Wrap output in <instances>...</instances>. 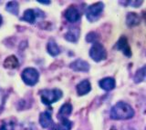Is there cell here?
Returning <instances> with one entry per match:
<instances>
[{
    "label": "cell",
    "instance_id": "cell-27",
    "mask_svg": "<svg viewBox=\"0 0 146 130\" xmlns=\"http://www.w3.org/2000/svg\"><path fill=\"white\" fill-rule=\"evenodd\" d=\"M21 130H31V128L30 127H25V128H23V129H21Z\"/></svg>",
    "mask_w": 146,
    "mask_h": 130
},
{
    "label": "cell",
    "instance_id": "cell-9",
    "mask_svg": "<svg viewBox=\"0 0 146 130\" xmlns=\"http://www.w3.org/2000/svg\"><path fill=\"white\" fill-rule=\"evenodd\" d=\"M39 124L43 128H48L50 125H53V120L50 112L45 111L43 113H41L39 116Z\"/></svg>",
    "mask_w": 146,
    "mask_h": 130
},
{
    "label": "cell",
    "instance_id": "cell-15",
    "mask_svg": "<svg viewBox=\"0 0 146 130\" xmlns=\"http://www.w3.org/2000/svg\"><path fill=\"white\" fill-rule=\"evenodd\" d=\"M36 16H38V14H36V10L34 9H27L24 12V15L21 17L22 21L27 22L29 24H34L36 22Z\"/></svg>",
    "mask_w": 146,
    "mask_h": 130
},
{
    "label": "cell",
    "instance_id": "cell-24",
    "mask_svg": "<svg viewBox=\"0 0 146 130\" xmlns=\"http://www.w3.org/2000/svg\"><path fill=\"white\" fill-rule=\"evenodd\" d=\"M127 4L131 5L132 7H139L141 6L143 1H129V2H127Z\"/></svg>",
    "mask_w": 146,
    "mask_h": 130
},
{
    "label": "cell",
    "instance_id": "cell-1",
    "mask_svg": "<svg viewBox=\"0 0 146 130\" xmlns=\"http://www.w3.org/2000/svg\"><path fill=\"white\" fill-rule=\"evenodd\" d=\"M110 115L113 120H127L134 116V110L129 104L121 101L112 106Z\"/></svg>",
    "mask_w": 146,
    "mask_h": 130
},
{
    "label": "cell",
    "instance_id": "cell-23",
    "mask_svg": "<svg viewBox=\"0 0 146 130\" xmlns=\"http://www.w3.org/2000/svg\"><path fill=\"white\" fill-rule=\"evenodd\" d=\"M5 99H6V93H5V91L2 90V89H0V112L3 109Z\"/></svg>",
    "mask_w": 146,
    "mask_h": 130
},
{
    "label": "cell",
    "instance_id": "cell-4",
    "mask_svg": "<svg viewBox=\"0 0 146 130\" xmlns=\"http://www.w3.org/2000/svg\"><path fill=\"white\" fill-rule=\"evenodd\" d=\"M90 56L95 62L103 61L107 58V52L102 44L97 42L92 45L90 50Z\"/></svg>",
    "mask_w": 146,
    "mask_h": 130
},
{
    "label": "cell",
    "instance_id": "cell-28",
    "mask_svg": "<svg viewBox=\"0 0 146 130\" xmlns=\"http://www.w3.org/2000/svg\"><path fill=\"white\" fill-rule=\"evenodd\" d=\"M126 130H132V129H126Z\"/></svg>",
    "mask_w": 146,
    "mask_h": 130
},
{
    "label": "cell",
    "instance_id": "cell-22",
    "mask_svg": "<svg viewBox=\"0 0 146 130\" xmlns=\"http://www.w3.org/2000/svg\"><path fill=\"white\" fill-rule=\"evenodd\" d=\"M0 130H15V123L12 121L4 123L0 127Z\"/></svg>",
    "mask_w": 146,
    "mask_h": 130
},
{
    "label": "cell",
    "instance_id": "cell-14",
    "mask_svg": "<svg viewBox=\"0 0 146 130\" xmlns=\"http://www.w3.org/2000/svg\"><path fill=\"white\" fill-rule=\"evenodd\" d=\"M71 112H72V106L70 103H65V104L61 106L60 109H59L58 113V118L60 120L66 119L71 114Z\"/></svg>",
    "mask_w": 146,
    "mask_h": 130
},
{
    "label": "cell",
    "instance_id": "cell-16",
    "mask_svg": "<svg viewBox=\"0 0 146 130\" xmlns=\"http://www.w3.org/2000/svg\"><path fill=\"white\" fill-rule=\"evenodd\" d=\"M19 66V61L15 56H10L7 57L4 61V66L7 69H15Z\"/></svg>",
    "mask_w": 146,
    "mask_h": 130
},
{
    "label": "cell",
    "instance_id": "cell-20",
    "mask_svg": "<svg viewBox=\"0 0 146 130\" xmlns=\"http://www.w3.org/2000/svg\"><path fill=\"white\" fill-rule=\"evenodd\" d=\"M6 10L9 12L12 15L17 16L18 12H19V6H18V3L17 1H10L7 4V7Z\"/></svg>",
    "mask_w": 146,
    "mask_h": 130
},
{
    "label": "cell",
    "instance_id": "cell-6",
    "mask_svg": "<svg viewBox=\"0 0 146 130\" xmlns=\"http://www.w3.org/2000/svg\"><path fill=\"white\" fill-rule=\"evenodd\" d=\"M115 47H116V49H118L119 51L122 52L123 55L126 56L127 57H131L132 55L131 47L129 46V43H128V39L126 37H124V35H122V37H120V39L118 40Z\"/></svg>",
    "mask_w": 146,
    "mask_h": 130
},
{
    "label": "cell",
    "instance_id": "cell-3",
    "mask_svg": "<svg viewBox=\"0 0 146 130\" xmlns=\"http://www.w3.org/2000/svg\"><path fill=\"white\" fill-rule=\"evenodd\" d=\"M21 78L26 85L32 87V86H35V85L38 82L39 73L36 68H27L23 70V72L21 74Z\"/></svg>",
    "mask_w": 146,
    "mask_h": 130
},
{
    "label": "cell",
    "instance_id": "cell-13",
    "mask_svg": "<svg viewBox=\"0 0 146 130\" xmlns=\"http://www.w3.org/2000/svg\"><path fill=\"white\" fill-rule=\"evenodd\" d=\"M80 37V30L77 28H71L68 30V32L65 34V39L68 42L76 43Z\"/></svg>",
    "mask_w": 146,
    "mask_h": 130
},
{
    "label": "cell",
    "instance_id": "cell-11",
    "mask_svg": "<svg viewBox=\"0 0 146 130\" xmlns=\"http://www.w3.org/2000/svg\"><path fill=\"white\" fill-rule=\"evenodd\" d=\"M77 93L79 96H84L86 94H88L90 92L91 90V86L90 83L88 80H83L80 83H79L77 85Z\"/></svg>",
    "mask_w": 146,
    "mask_h": 130
},
{
    "label": "cell",
    "instance_id": "cell-17",
    "mask_svg": "<svg viewBox=\"0 0 146 130\" xmlns=\"http://www.w3.org/2000/svg\"><path fill=\"white\" fill-rule=\"evenodd\" d=\"M47 50L49 55L52 56H57L58 55H59V53H60V49H59L57 43L55 42L53 39H50L48 42Z\"/></svg>",
    "mask_w": 146,
    "mask_h": 130
},
{
    "label": "cell",
    "instance_id": "cell-18",
    "mask_svg": "<svg viewBox=\"0 0 146 130\" xmlns=\"http://www.w3.org/2000/svg\"><path fill=\"white\" fill-rule=\"evenodd\" d=\"M71 127H72V123L66 118L60 120V122L57 125H53L50 130H70Z\"/></svg>",
    "mask_w": 146,
    "mask_h": 130
},
{
    "label": "cell",
    "instance_id": "cell-8",
    "mask_svg": "<svg viewBox=\"0 0 146 130\" xmlns=\"http://www.w3.org/2000/svg\"><path fill=\"white\" fill-rule=\"evenodd\" d=\"M64 16H65V18L68 22H70V23H75V22H77L80 17V12L75 7H68V9L65 11V15Z\"/></svg>",
    "mask_w": 146,
    "mask_h": 130
},
{
    "label": "cell",
    "instance_id": "cell-21",
    "mask_svg": "<svg viewBox=\"0 0 146 130\" xmlns=\"http://www.w3.org/2000/svg\"><path fill=\"white\" fill-rule=\"evenodd\" d=\"M99 37H98V35L96 34L95 32H90L88 34V35H87V37H86V40L88 42L90 43H97V40H98Z\"/></svg>",
    "mask_w": 146,
    "mask_h": 130
},
{
    "label": "cell",
    "instance_id": "cell-26",
    "mask_svg": "<svg viewBox=\"0 0 146 130\" xmlns=\"http://www.w3.org/2000/svg\"><path fill=\"white\" fill-rule=\"evenodd\" d=\"M2 22H3V18H2V16H1V15H0V26L2 25Z\"/></svg>",
    "mask_w": 146,
    "mask_h": 130
},
{
    "label": "cell",
    "instance_id": "cell-7",
    "mask_svg": "<svg viewBox=\"0 0 146 130\" xmlns=\"http://www.w3.org/2000/svg\"><path fill=\"white\" fill-rule=\"evenodd\" d=\"M70 68L76 72H88L90 70V65L88 62L82 59H77L71 63Z\"/></svg>",
    "mask_w": 146,
    "mask_h": 130
},
{
    "label": "cell",
    "instance_id": "cell-12",
    "mask_svg": "<svg viewBox=\"0 0 146 130\" xmlns=\"http://www.w3.org/2000/svg\"><path fill=\"white\" fill-rule=\"evenodd\" d=\"M141 23V17L136 13H129L126 16V25L129 28H133V26H138Z\"/></svg>",
    "mask_w": 146,
    "mask_h": 130
},
{
    "label": "cell",
    "instance_id": "cell-10",
    "mask_svg": "<svg viewBox=\"0 0 146 130\" xmlns=\"http://www.w3.org/2000/svg\"><path fill=\"white\" fill-rule=\"evenodd\" d=\"M99 86L100 87V88L105 91H111L115 87L116 83L114 78L112 77H105L99 82Z\"/></svg>",
    "mask_w": 146,
    "mask_h": 130
},
{
    "label": "cell",
    "instance_id": "cell-19",
    "mask_svg": "<svg viewBox=\"0 0 146 130\" xmlns=\"http://www.w3.org/2000/svg\"><path fill=\"white\" fill-rule=\"evenodd\" d=\"M145 81H146V65L137 70L134 75V82L135 83L138 84V83L145 82Z\"/></svg>",
    "mask_w": 146,
    "mask_h": 130
},
{
    "label": "cell",
    "instance_id": "cell-2",
    "mask_svg": "<svg viewBox=\"0 0 146 130\" xmlns=\"http://www.w3.org/2000/svg\"><path fill=\"white\" fill-rule=\"evenodd\" d=\"M62 91L58 88L53 89H44L40 92L41 101L44 105L49 106L53 103L58 101L62 97Z\"/></svg>",
    "mask_w": 146,
    "mask_h": 130
},
{
    "label": "cell",
    "instance_id": "cell-5",
    "mask_svg": "<svg viewBox=\"0 0 146 130\" xmlns=\"http://www.w3.org/2000/svg\"><path fill=\"white\" fill-rule=\"evenodd\" d=\"M103 9H104V5L102 2L96 3V4H94V5L90 6L86 10L87 19L90 22L97 21L100 18V15H102Z\"/></svg>",
    "mask_w": 146,
    "mask_h": 130
},
{
    "label": "cell",
    "instance_id": "cell-25",
    "mask_svg": "<svg viewBox=\"0 0 146 130\" xmlns=\"http://www.w3.org/2000/svg\"><path fill=\"white\" fill-rule=\"evenodd\" d=\"M38 3L40 4H44V5H49L50 1H38Z\"/></svg>",
    "mask_w": 146,
    "mask_h": 130
}]
</instances>
